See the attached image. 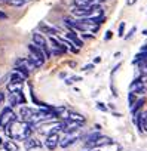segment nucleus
Segmentation results:
<instances>
[{"label": "nucleus", "instance_id": "obj_29", "mask_svg": "<svg viewBox=\"0 0 147 151\" xmlns=\"http://www.w3.org/2000/svg\"><path fill=\"white\" fill-rule=\"evenodd\" d=\"M97 108H98V110H101V111H107V107H106L103 102H98V104H97Z\"/></svg>", "mask_w": 147, "mask_h": 151}, {"label": "nucleus", "instance_id": "obj_27", "mask_svg": "<svg viewBox=\"0 0 147 151\" xmlns=\"http://www.w3.org/2000/svg\"><path fill=\"white\" fill-rule=\"evenodd\" d=\"M123 33H125V22H120V25H119V36L123 37Z\"/></svg>", "mask_w": 147, "mask_h": 151}, {"label": "nucleus", "instance_id": "obj_33", "mask_svg": "<svg viewBox=\"0 0 147 151\" xmlns=\"http://www.w3.org/2000/svg\"><path fill=\"white\" fill-rule=\"evenodd\" d=\"M8 18V15L5 14V12H2V11H0V19H6Z\"/></svg>", "mask_w": 147, "mask_h": 151}, {"label": "nucleus", "instance_id": "obj_21", "mask_svg": "<svg viewBox=\"0 0 147 151\" xmlns=\"http://www.w3.org/2000/svg\"><path fill=\"white\" fill-rule=\"evenodd\" d=\"M3 148H5V151H18V145H17V142H14V141H6V142H3Z\"/></svg>", "mask_w": 147, "mask_h": 151}, {"label": "nucleus", "instance_id": "obj_41", "mask_svg": "<svg viewBox=\"0 0 147 151\" xmlns=\"http://www.w3.org/2000/svg\"><path fill=\"white\" fill-rule=\"evenodd\" d=\"M0 145H3V141H2V138H0Z\"/></svg>", "mask_w": 147, "mask_h": 151}, {"label": "nucleus", "instance_id": "obj_26", "mask_svg": "<svg viewBox=\"0 0 147 151\" xmlns=\"http://www.w3.org/2000/svg\"><path fill=\"white\" fill-rule=\"evenodd\" d=\"M6 3H8V5H11V6H17V8H20V6H24V5H25L24 2H21V0H6Z\"/></svg>", "mask_w": 147, "mask_h": 151}, {"label": "nucleus", "instance_id": "obj_39", "mask_svg": "<svg viewBox=\"0 0 147 151\" xmlns=\"http://www.w3.org/2000/svg\"><path fill=\"white\" fill-rule=\"evenodd\" d=\"M21 2H24V3H27V2H31V0H21Z\"/></svg>", "mask_w": 147, "mask_h": 151}, {"label": "nucleus", "instance_id": "obj_31", "mask_svg": "<svg viewBox=\"0 0 147 151\" xmlns=\"http://www.w3.org/2000/svg\"><path fill=\"white\" fill-rule=\"evenodd\" d=\"M134 33H135V27H132V28H131V31H129V33H128V34L125 36V39H129V37H131V36H132Z\"/></svg>", "mask_w": 147, "mask_h": 151}, {"label": "nucleus", "instance_id": "obj_32", "mask_svg": "<svg viewBox=\"0 0 147 151\" xmlns=\"http://www.w3.org/2000/svg\"><path fill=\"white\" fill-rule=\"evenodd\" d=\"M134 3H137V0H126V5L128 6H132Z\"/></svg>", "mask_w": 147, "mask_h": 151}, {"label": "nucleus", "instance_id": "obj_5", "mask_svg": "<svg viewBox=\"0 0 147 151\" xmlns=\"http://www.w3.org/2000/svg\"><path fill=\"white\" fill-rule=\"evenodd\" d=\"M79 138V133L77 132H70V133H64V136H61L59 138V147H62V148H67V147H70L73 142H76V139Z\"/></svg>", "mask_w": 147, "mask_h": 151}, {"label": "nucleus", "instance_id": "obj_18", "mask_svg": "<svg viewBox=\"0 0 147 151\" xmlns=\"http://www.w3.org/2000/svg\"><path fill=\"white\" fill-rule=\"evenodd\" d=\"M42 144L37 141V139H34V138H28V139H25V150H33V148H37V147H40Z\"/></svg>", "mask_w": 147, "mask_h": 151}, {"label": "nucleus", "instance_id": "obj_1", "mask_svg": "<svg viewBox=\"0 0 147 151\" xmlns=\"http://www.w3.org/2000/svg\"><path fill=\"white\" fill-rule=\"evenodd\" d=\"M5 132H6V135L9 136V138H12V139H28L30 138V135H31V132H33V126L31 124H28V123H24V122H18V120H15L12 124H9V126H6L5 127Z\"/></svg>", "mask_w": 147, "mask_h": 151}, {"label": "nucleus", "instance_id": "obj_11", "mask_svg": "<svg viewBox=\"0 0 147 151\" xmlns=\"http://www.w3.org/2000/svg\"><path fill=\"white\" fill-rule=\"evenodd\" d=\"M129 91H131V93H144V91H146V83H144L141 79H137V80H134V82L131 83Z\"/></svg>", "mask_w": 147, "mask_h": 151}, {"label": "nucleus", "instance_id": "obj_8", "mask_svg": "<svg viewBox=\"0 0 147 151\" xmlns=\"http://www.w3.org/2000/svg\"><path fill=\"white\" fill-rule=\"evenodd\" d=\"M15 67H22V68H25L28 73H31L33 70L37 68V67H36L28 58H18V59L15 61Z\"/></svg>", "mask_w": 147, "mask_h": 151}, {"label": "nucleus", "instance_id": "obj_20", "mask_svg": "<svg viewBox=\"0 0 147 151\" xmlns=\"http://www.w3.org/2000/svg\"><path fill=\"white\" fill-rule=\"evenodd\" d=\"M6 88H8L9 93H14V92H21V89H22V85H21V83H12V82H9Z\"/></svg>", "mask_w": 147, "mask_h": 151}, {"label": "nucleus", "instance_id": "obj_34", "mask_svg": "<svg viewBox=\"0 0 147 151\" xmlns=\"http://www.w3.org/2000/svg\"><path fill=\"white\" fill-rule=\"evenodd\" d=\"M110 37H112V31H107V33H106V37H104V39H106V40H110Z\"/></svg>", "mask_w": 147, "mask_h": 151}, {"label": "nucleus", "instance_id": "obj_9", "mask_svg": "<svg viewBox=\"0 0 147 151\" xmlns=\"http://www.w3.org/2000/svg\"><path fill=\"white\" fill-rule=\"evenodd\" d=\"M94 6V5H92ZM92 6H88V8H75L71 11V14L75 17H79V18H89L91 14H92Z\"/></svg>", "mask_w": 147, "mask_h": 151}, {"label": "nucleus", "instance_id": "obj_6", "mask_svg": "<svg viewBox=\"0 0 147 151\" xmlns=\"http://www.w3.org/2000/svg\"><path fill=\"white\" fill-rule=\"evenodd\" d=\"M8 102H9V107H17V105H20V104H25V96L22 95V91H21V92L9 93Z\"/></svg>", "mask_w": 147, "mask_h": 151}, {"label": "nucleus", "instance_id": "obj_2", "mask_svg": "<svg viewBox=\"0 0 147 151\" xmlns=\"http://www.w3.org/2000/svg\"><path fill=\"white\" fill-rule=\"evenodd\" d=\"M15 120H17L15 113L12 111L11 107H6V108H3L2 114H0V127H3V129H5L6 126L12 124Z\"/></svg>", "mask_w": 147, "mask_h": 151}, {"label": "nucleus", "instance_id": "obj_4", "mask_svg": "<svg viewBox=\"0 0 147 151\" xmlns=\"http://www.w3.org/2000/svg\"><path fill=\"white\" fill-rule=\"evenodd\" d=\"M33 43H34L36 46H39V47L45 52L46 58L51 56V52H49V49H48V42H46V39H45L40 33H33Z\"/></svg>", "mask_w": 147, "mask_h": 151}, {"label": "nucleus", "instance_id": "obj_23", "mask_svg": "<svg viewBox=\"0 0 147 151\" xmlns=\"http://www.w3.org/2000/svg\"><path fill=\"white\" fill-rule=\"evenodd\" d=\"M101 135L98 133V132H94V133H89L88 136H86V145H91L92 142H95L98 138H100Z\"/></svg>", "mask_w": 147, "mask_h": 151}, {"label": "nucleus", "instance_id": "obj_30", "mask_svg": "<svg viewBox=\"0 0 147 151\" xmlns=\"http://www.w3.org/2000/svg\"><path fill=\"white\" fill-rule=\"evenodd\" d=\"M92 68H94V64H88V65H85L82 70H83V71H89V70H92Z\"/></svg>", "mask_w": 147, "mask_h": 151}, {"label": "nucleus", "instance_id": "obj_17", "mask_svg": "<svg viewBox=\"0 0 147 151\" xmlns=\"http://www.w3.org/2000/svg\"><path fill=\"white\" fill-rule=\"evenodd\" d=\"M97 151H120V145L116 142H112V144H107L104 147H100Z\"/></svg>", "mask_w": 147, "mask_h": 151}, {"label": "nucleus", "instance_id": "obj_24", "mask_svg": "<svg viewBox=\"0 0 147 151\" xmlns=\"http://www.w3.org/2000/svg\"><path fill=\"white\" fill-rule=\"evenodd\" d=\"M137 62H147V52H140L132 61V64H137Z\"/></svg>", "mask_w": 147, "mask_h": 151}, {"label": "nucleus", "instance_id": "obj_16", "mask_svg": "<svg viewBox=\"0 0 147 151\" xmlns=\"http://www.w3.org/2000/svg\"><path fill=\"white\" fill-rule=\"evenodd\" d=\"M39 28H40L43 33H48V34H51V36H55V34L58 33L56 28H54V27H51V25H48V24H45V22H40V24H39Z\"/></svg>", "mask_w": 147, "mask_h": 151}, {"label": "nucleus", "instance_id": "obj_12", "mask_svg": "<svg viewBox=\"0 0 147 151\" xmlns=\"http://www.w3.org/2000/svg\"><path fill=\"white\" fill-rule=\"evenodd\" d=\"M113 141L109 138V136H100L95 142H92L91 145H88V147H91V148H100V147H104V145H107V144H112Z\"/></svg>", "mask_w": 147, "mask_h": 151}, {"label": "nucleus", "instance_id": "obj_14", "mask_svg": "<svg viewBox=\"0 0 147 151\" xmlns=\"http://www.w3.org/2000/svg\"><path fill=\"white\" fill-rule=\"evenodd\" d=\"M67 120L70 122H75V123H79V124H83L85 123V117L77 114V113H68L67 114Z\"/></svg>", "mask_w": 147, "mask_h": 151}, {"label": "nucleus", "instance_id": "obj_3", "mask_svg": "<svg viewBox=\"0 0 147 151\" xmlns=\"http://www.w3.org/2000/svg\"><path fill=\"white\" fill-rule=\"evenodd\" d=\"M36 113H37V110H34V108H30V107H21V110H20V119H21V120H20V122H24V123L31 124V122H33Z\"/></svg>", "mask_w": 147, "mask_h": 151}, {"label": "nucleus", "instance_id": "obj_15", "mask_svg": "<svg viewBox=\"0 0 147 151\" xmlns=\"http://www.w3.org/2000/svg\"><path fill=\"white\" fill-rule=\"evenodd\" d=\"M24 80H25V77H24L21 73H18V71H15V70L11 73V82H12V83H21V85H22Z\"/></svg>", "mask_w": 147, "mask_h": 151}, {"label": "nucleus", "instance_id": "obj_19", "mask_svg": "<svg viewBox=\"0 0 147 151\" xmlns=\"http://www.w3.org/2000/svg\"><path fill=\"white\" fill-rule=\"evenodd\" d=\"M76 5V8H88V6H92L95 0H73Z\"/></svg>", "mask_w": 147, "mask_h": 151}, {"label": "nucleus", "instance_id": "obj_42", "mask_svg": "<svg viewBox=\"0 0 147 151\" xmlns=\"http://www.w3.org/2000/svg\"><path fill=\"white\" fill-rule=\"evenodd\" d=\"M101 2H104V0H101Z\"/></svg>", "mask_w": 147, "mask_h": 151}, {"label": "nucleus", "instance_id": "obj_13", "mask_svg": "<svg viewBox=\"0 0 147 151\" xmlns=\"http://www.w3.org/2000/svg\"><path fill=\"white\" fill-rule=\"evenodd\" d=\"M65 37H67V39H70V40L73 42V45H76V46H77V49L83 46V42L77 37V34H76L75 31H73V30H70V31L67 33V36H65Z\"/></svg>", "mask_w": 147, "mask_h": 151}, {"label": "nucleus", "instance_id": "obj_22", "mask_svg": "<svg viewBox=\"0 0 147 151\" xmlns=\"http://www.w3.org/2000/svg\"><path fill=\"white\" fill-rule=\"evenodd\" d=\"M144 102H146V99H144V98H141V99H138V101L131 107V108H132V114H134V116L140 113V110H141V107L144 105Z\"/></svg>", "mask_w": 147, "mask_h": 151}, {"label": "nucleus", "instance_id": "obj_37", "mask_svg": "<svg viewBox=\"0 0 147 151\" xmlns=\"http://www.w3.org/2000/svg\"><path fill=\"white\" fill-rule=\"evenodd\" d=\"M141 52H147V45H146V46H143V47H141Z\"/></svg>", "mask_w": 147, "mask_h": 151}, {"label": "nucleus", "instance_id": "obj_7", "mask_svg": "<svg viewBox=\"0 0 147 151\" xmlns=\"http://www.w3.org/2000/svg\"><path fill=\"white\" fill-rule=\"evenodd\" d=\"M58 144H59V136H58V133H49L48 136H46V141H45V145H46V148L48 150H55L56 147H58Z\"/></svg>", "mask_w": 147, "mask_h": 151}, {"label": "nucleus", "instance_id": "obj_25", "mask_svg": "<svg viewBox=\"0 0 147 151\" xmlns=\"http://www.w3.org/2000/svg\"><path fill=\"white\" fill-rule=\"evenodd\" d=\"M141 127H143V130L147 132V111L141 113Z\"/></svg>", "mask_w": 147, "mask_h": 151}, {"label": "nucleus", "instance_id": "obj_38", "mask_svg": "<svg viewBox=\"0 0 147 151\" xmlns=\"http://www.w3.org/2000/svg\"><path fill=\"white\" fill-rule=\"evenodd\" d=\"M83 37H85V39H91L92 36H91V34H83Z\"/></svg>", "mask_w": 147, "mask_h": 151}, {"label": "nucleus", "instance_id": "obj_10", "mask_svg": "<svg viewBox=\"0 0 147 151\" xmlns=\"http://www.w3.org/2000/svg\"><path fill=\"white\" fill-rule=\"evenodd\" d=\"M28 50H30V55H33V56H36L37 59H40L42 62H45L46 55H45V52H43L39 46H36L34 43H30V45H28Z\"/></svg>", "mask_w": 147, "mask_h": 151}, {"label": "nucleus", "instance_id": "obj_36", "mask_svg": "<svg viewBox=\"0 0 147 151\" xmlns=\"http://www.w3.org/2000/svg\"><path fill=\"white\" fill-rule=\"evenodd\" d=\"M94 62H95V64H98V62H101V58H100V56H97V58L94 59Z\"/></svg>", "mask_w": 147, "mask_h": 151}, {"label": "nucleus", "instance_id": "obj_35", "mask_svg": "<svg viewBox=\"0 0 147 151\" xmlns=\"http://www.w3.org/2000/svg\"><path fill=\"white\" fill-rule=\"evenodd\" d=\"M3 101H5V95L0 92V104H3Z\"/></svg>", "mask_w": 147, "mask_h": 151}, {"label": "nucleus", "instance_id": "obj_28", "mask_svg": "<svg viewBox=\"0 0 147 151\" xmlns=\"http://www.w3.org/2000/svg\"><path fill=\"white\" fill-rule=\"evenodd\" d=\"M134 104H135V95H134V93H131V92H129V105H131V107H132V105H134Z\"/></svg>", "mask_w": 147, "mask_h": 151}, {"label": "nucleus", "instance_id": "obj_40", "mask_svg": "<svg viewBox=\"0 0 147 151\" xmlns=\"http://www.w3.org/2000/svg\"><path fill=\"white\" fill-rule=\"evenodd\" d=\"M143 34H144V36H147V30H144V31H143Z\"/></svg>", "mask_w": 147, "mask_h": 151}]
</instances>
